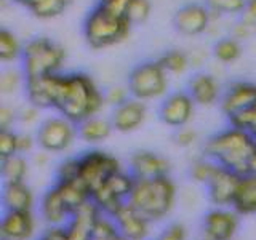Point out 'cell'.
Masks as SVG:
<instances>
[{"instance_id":"bcb514c9","label":"cell","mask_w":256,"mask_h":240,"mask_svg":"<svg viewBox=\"0 0 256 240\" xmlns=\"http://www.w3.org/2000/svg\"><path fill=\"white\" fill-rule=\"evenodd\" d=\"M68 240H92V229H88L82 224H77L74 221H69L66 224Z\"/></svg>"},{"instance_id":"9a60e30c","label":"cell","mask_w":256,"mask_h":240,"mask_svg":"<svg viewBox=\"0 0 256 240\" xmlns=\"http://www.w3.org/2000/svg\"><path fill=\"white\" fill-rule=\"evenodd\" d=\"M170 170V160L152 150H138L130 158V173L134 178L154 180L160 176H168Z\"/></svg>"},{"instance_id":"d6986e66","label":"cell","mask_w":256,"mask_h":240,"mask_svg":"<svg viewBox=\"0 0 256 240\" xmlns=\"http://www.w3.org/2000/svg\"><path fill=\"white\" fill-rule=\"evenodd\" d=\"M188 92L196 101L197 106L210 108L220 102L222 98V90L214 76L208 72H197L188 84Z\"/></svg>"},{"instance_id":"f35d334b","label":"cell","mask_w":256,"mask_h":240,"mask_svg":"<svg viewBox=\"0 0 256 240\" xmlns=\"http://www.w3.org/2000/svg\"><path fill=\"white\" fill-rule=\"evenodd\" d=\"M150 12H152V5L149 0H133L130 12L126 14V20L130 21L133 26L134 24H141L149 20Z\"/></svg>"},{"instance_id":"ba28073f","label":"cell","mask_w":256,"mask_h":240,"mask_svg":"<svg viewBox=\"0 0 256 240\" xmlns=\"http://www.w3.org/2000/svg\"><path fill=\"white\" fill-rule=\"evenodd\" d=\"M122 170L118 158L104 150H88L80 156V180L93 192L102 186L112 174Z\"/></svg>"},{"instance_id":"5b68a950","label":"cell","mask_w":256,"mask_h":240,"mask_svg":"<svg viewBox=\"0 0 256 240\" xmlns=\"http://www.w3.org/2000/svg\"><path fill=\"white\" fill-rule=\"evenodd\" d=\"M66 61V50L48 37H34L24 44L21 69L26 78L44 77L61 72Z\"/></svg>"},{"instance_id":"f5cc1de1","label":"cell","mask_w":256,"mask_h":240,"mask_svg":"<svg viewBox=\"0 0 256 240\" xmlns=\"http://www.w3.org/2000/svg\"><path fill=\"white\" fill-rule=\"evenodd\" d=\"M32 164L37 168H45L50 164V152H46L44 149H40L36 154H32Z\"/></svg>"},{"instance_id":"ab89813d","label":"cell","mask_w":256,"mask_h":240,"mask_svg":"<svg viewBox=\"0 0 256 240\" xmlns=\"http://www.w3.org/2000/svg\"><path fill=\"white\" fill-rule=\"evenodd\" d=\"M18 154V133L14 130H0V158Z\"/></svg>"},{"instance_id":"f907efd6","label":"cell","mask_w":256,"mask_h":240,"mask_svg":"<svg viewBox=\"0 0 256 240\" xmlns=\"http://www.w3.org/2000/svg\"><path fill=\"white\" fill-rule=\"evenodd\" d=\"M38 240H68L66 226H48V229Z\"/></svg>"},{"instance_id":"8fae6325","label":"cell","mask_w":256,"mask_h":240,"mask_svg":"<svg viewBox=\"0 0 256 240\" xmlns=\"http://www.w3.org/2000/svg\"><path fill=\"white\" fill-rule=\"evenodd\" d=\"M238 213L229 206H216L204 218V240H232L238 230Z\"/></svg>"},{"instance_id":"8992f818","label":"cell","mask_w":256,"mask_h":240,"mask_svg":"<svg viewBox=\"0 0 256 240\" xmlns=\"http://www.w3.org/2000/svg\"><path fill=\"white\" fill-rule=\"evenodd\" d=\"M170 74L160 66L157 60L144 61L136 64L128 74L126 86L130 94L136 100L144 102L164 100L168 94V86H170Z\"/></svg>"},{"instance_id":"7bdbcfd3","label":"cell","mask_w":256,"mask_h":240,"mask_svg":"<svg viewBox=\"0 0 256 240\" xmlns=\"http://www.w3.org/2000/svg\"><path fill=\"white\" fill-rule=\"evenodd\" d=\"M197 141H198V133L194 128L182 126V128H178V132L174 133V142L178 144L180 148H192Z\"/></svg>"},{"instance_id":"83f0119b","label":"cell","mask_w":256,"mask_h":240,"mask_svg":"<svg viewBox=\"0 0 256 240\" xmlns=\"http://www.w3.org/2000/svg\"><path fill=\"white\" fill-rule=\"evenodd\" d=\"M70 0H34L28 10L38 20H53L68 10Z\"/></svg>"},{"instance_id":"277c9868","label":"cell","mask_w":256,"mask_h":240,"mask_svg":"<svg viewBox=\"0 0 256 240\" xmlns=\"http://www.w3.org/2000/svg\"><path fill=\"white\" fill-rule=\"evenodd\" d=\"M132 28L133 24L126 18L94 5L84 21V37L93 50H104L125 42L132 34Z\"/></svg>"},{"instance_id":"9c48e42d","label":"cell","mask_w":256,"mask_h":240,"mask_svg":"<svg viewBox=\"0 0 256 240\" xmlns=\"http://www.w3.org/2000/svg\"><path fill=\"white\" fill-rule=\"evenodd\" d=\"M196 101L192 100L189 92H173L168 93L160 102L158 117L160 120L173 128L186 126L196 114Z\"/></svg>"},{"instance_id":"c3c4849f","label":"cell","mask_w":256,"mask_h":240,"mask_svg":"<svg viewBox=\"0 0 256 240\" xmlns=\"http://www.w3.org/2000/svg\"><path fill=\"white\" fill-rule=\"evenodd\" d=\"M256 32V29L252 26V24H248L246 21H244L242 18H240L234 26H232V30H230V36L237 38L238 42L240 40H246V38H250L253 34Z\"/></svg>"},{"instance_id":"603a6c76","label":"cell","mask_w":256,"mask_h":240,"mask_svg":"<svg viewBox=\"0 0 256 240\" xmlns=\"http://www.w3.org/2000/svg\"><path fill=\"white\" fill-rule=\"evenodd\" d=\"M78 138L88 144H98L106 141L110 133L114 132L110 118H104L100 116H94L84 120L82 124L77 125Z\"/></svg>"},{"instance_id":"ffe728a7","label":"cell","mask_w":256,"mask_h":240,"mask_svg":"<svg viewBox=\"0 0 256 240\" xmlns=\"http://www.w3.org/2000/svg\"><path fill=\"white\" fill-rule=\"evenodd\" d=\"M40 216L48 226H66L70 221L72 212L56 186L48 189L40 200Z\"/></svg>"},{"instance_id":"60d3db41","label":"cell","mask_w":256,"mask_h":240,"mask_svg":"<svg viewBox=\"0 0 256 240\" xmlns=\"http://www.w3.org/2000/svg\"><path fill=\"white\" fill-rule=\"evenodd\" d=\"M132 94H130V90H128V86L125 85H114L108 88L106 92H104V100H106V106H110L112 109L120 106V104H124L126 100H130Z\"/></svg>"},{"instance_id":"db71d44e","label":"cell","mask_w":256,"mask_h":240,"mask_svg":"<svg viewBox=\"0 0 256 240\" xmlns=\"http://www.w3.org/2000/svg\"><path fill=\"white\" fill-rule=\"evenodd\" d=\"M248 173L256 174V150L253 152V156L250 158V164H248Z\"/></svg>"},{"instance_id":"2e32d148","label":"cell","mask_w":256,"mask_h":240,"mask_svg":"<svg viewBox=\"0 0 256 240\" xmlns=\"http://www.w3.org/2000/svg\"><path fill=\"white\" fill-rule=\"evenodd\" d=\"M60 74L44 76V77H30L26 78L24 93H26L28 102L34 104L40 109H54L56 101V88H58Z\"/></svg>"},{"instance_id":"f546056e","label":"cell","mask_w":256,"mask_h":240,"mask_svg":"<svg viewBox=\"0 0 256 240\" xmlns=\"http://www.w3.org/2000/svg\"><path fill=\"white\" fill-rule=\"evenodd\" d=\"M240 54H242V45L232 36L220 38L213 45V56L222 64H230L237 61L240 58Z\"/></svg>"},{"instance_id":"ee69618b","label":"cell","mask_w":256,"mask_h":240,"mask_svg":"<svg viewBox=\"0 0 256 240\" xmlns=\"http://www.w3.org/2000/svg\"><path fill=\"white\" fill-rule=\"evenodd\" d=\"M40 108L34 106V104L28 102L26 106H22L18 109V122L24 124V125H34L38 122L40 118Z\"/></svg>"},{"instance_id":"8d00e7d4","label":"cell","mask_w":256,"mask_h":240,"mask_svg":"<svg viewBox=\"0 0 256 240\" xmlns=\"http://www.w3.org/2000/svg\"><path fill=\"white\" fill-rule=\"evenodd\" d=\"M228 120H229V125L242 128V130L248 132L256 140V102L248 109L238 112L236 116H232Z\"/></svg>"},{"instance_id":"816d5d0a","label":"cell","mask_w":256,"mask_h":240,"mask_svg":"<svg viewBox=\"0 0 256 240\" xmlns=\"http://www.w3.org/2000/svg\"><path fill=\"white\" fill-rule=\"evenodd\" d=\"M240 18L246 21L248 24H252V26L256 29V0H246L245 10Z\"/></svg>"},{"instance_id":"4fadbf2b","label":"cell","mask_w":256,"mask_h":240,"mask_svg":"<svg viewBox=\"0 0 256 240\" xmlns=\"http://www.w3.org/2000/svg\"><path fill=\"white\" fill-rule=\"evenodd\" d=\"M242 176L229 168L220 165L212 181L206 184L208 197L214 206H232L238 189V182Z\"/></svg>"},{"instance_id":"e0dca14e","label":"cell","mask_w":256,"mask_h":240,"mask_svg":"<svg viewBox=\"0 0 256 240\" xmlns=\"http://www.w3.org/2000/svg\"><path fill=\"white\" fill-rule=\"evenodd\" d=\"M256 102V85L250 82H232L220 101L222 114L228 118L238 114Z\"/></svg>"},{"instance_id":"f6af8a7d","label":"cell","mask_w":256,"mask_h":240,"mask_svg":"<svg viewBox=\"0 0 256 240\" xmlns=\"http://www.w3.org/2000/svg\"><path fill=\"white\" fill-rule=\"evenodd\" d=\"M157 240H188V229L180 222H173L157 237Z\"/></svg>"},{"instance_id":"ac0fdd59","label":"cell","mask_w":256,"mask_h":240,"mask_svg":"<svg viewBox=\"0 0 256 240\" xmlns=\"http://www.w3.org/2000/svg\"><path fill=\"white\" fill-rule=\"evenodd\" d=\"M36 232L32 212H5L0 222V240H30Z\"/></svg>"},{"instance_id":"1f68e13d","label":"cell","mask_w":256,"mask_h":240,"mask_svg":"<svg viewBox=\"0 0 256 240\" xmlns=\"http://www.w3.org/2000/svg\"><path fill=\"white\" fill-rule=\"evenodd\" d=\"M218 168H220V164L216 162V160L204 156L192 162L189 174H190L192 181H196L198 184H205L206 186V184L212 181L214 173L218 172Z\"/></svg>"},{"instance_id":"4dcf8cb0","label":"cell","mask_w":256,"mask_h":240,"mask_svg":"<svg viewBox=\"0 0 256 240\" xmlns=\"http://www.w3.org/2000/svg\"><path fill=\"white\" fill-rule=\"evenodd\" d=\"M26 85V74L20 68H5L0 72V93L2 94H14L20 90H24Z\"/></svg>"},{"instance_id":"cb8c5ba5","label":"cell","mask_w":256,"mask_h":240,"mask_svg":"<svg viewBox=\"0 0 256 240\" xmlns=\"http://www.w3.org/2000/svg\"><path fill=\"white\" fill-rule=\"evenodd\" d=\"M54 186L58 188L60 194L62 196L64 202L70 208V212H74L76 208H78L80 205H84L86 200L92 198L90 188H88L80 178L76 181H56Z\"/></svg>"},{"instance_id":"f1b7e54d","label":"cell","mask_w":256,"mask_h":240,"mask_svg":"<svg viewBox=\"0 0 256 240\" xmlns=\"http://www.w3.org/2000/svg\"><path fill=\"white\" fill-rule=\"evenodd\" d=\"M92 198L94 200V204L101 208V212L108 216H114L118 208L126 202V200L120 198L117 194H114L106 184H102L98 189H94L92 192Z\"/></svg>"},{"instance_id":"9f6ffc18","label":"cell","mask_w":256,"mask_h":240,"mask_svg":"<svg viewBox=\"0 0 256 240\" xmlns=\"http://www.w3.org/2000/svg\"><path fill=\"white\" fill-rule=\"evenodd\" d=\"M93 240V238H92ZM108 240H126L125 237H122V236H117V237H114V238H108Z\"/></svg>"},{"instance_id":"7dc6e473","label":"cell","mask_w":256,"mask_h":240,"mask_svg":"<svg viewBox=\"0 0 256 240\" xmlns=\"http://www.w3.org/2000/svg\"><path fill=\"white\" fill-rule=\"evenodd\" d=\"M16 122H18V110L10 106L0 108V130H13Z\"/></svg>"},{"instance_id":"484cf974","label":"cell","mask_w":256,"mask_h":240,"mask_svg":"<svg viewBox=\"0 0 256 240\" xmlns=\"http://www.w3.org/2000/svg\"><path fill=\"white\" fill-rule=\"evenodd\" d=\"M24 45L14 32L2 29L0 30V61L4 64H12L21 61Z\"/></svg>"},{"instance_id":"44dd1931","label":"cell","mask_w":256,"mask_h":240,"mask_svg":"<svg viewBox=\"0 0 256 240\" xmlns=\"http://www.w3.org/2000/svg\"><path fill=\"white\" fill-rule=\"evenodd\" d=\"M34 202V192L26 184V181L4 184L2 204L5 212H32Z\"/></svg>"},{"instance_id":"d6a6232c","label":"cell","mask_w":256,"mask_h":240,"mask_svg":"<svg viewBox=\"0 0 256 240\" xmlns=\"http://www.w3.org/2000/svg\"><path fill=\"white\" fill-rule=\"evenodd\" d=\"M101 214H104L101 212V208L94 204L93 198H90V200H86L84 205H80L78 208H76V210L72 212L70 221L82 224V226H85L88 229H93L94 222L100 220Z\"/></svg>"},{"instance_id":"74e56055","label":"cell","mask_w":256,"mask_h":240,"mask_svg":"<svg viewBox=\"0 0 256 240\" xmlns=\"http://www.w3.org/2000/svg\"><path fill=\"white\" fill-rule=\"evenodd\" d=\"M80 178V157H69L56 168V181H76Z\"/></svg>"},{"instance_id":"30bf717a","label":"cell","mask_w":256,"mask_h":240,"mask_svg":"<svg viewBox=\"0 0 256 240\" xmlns=\"http://www.w3.org/2000/svg\"><path fill=\"white\" fill-rule=\"evenodd\" d=\"M213 13L205 4H186L174 13V29L182 36L196 37L210 32Z\"/></svg>"},{"instance_id":"d590c367","label":"cell","mask_w":256,"mask_h":240,"mask_svg":"<svg viewBox=\"0 0 256 240\" xmlns=\"http://www.w3.org/2000/svg\"><path fill=\"white\" fill-rule=\"evenodd\" d=\"M120 236L118 228L112 216L108 214H101L100 220L94 222V226L92 229V238L93 240H108V238H114Z\"/></svg>"},{"instance_id":"7402d4cb","label":"cell","mask_w":256,"mask_h":240,"mask_svg":"<svg viewBox=\"0 0 256 240\" xmlns=\"http://www.w3.org/2000/svg\"><path fill=\"white\" fill-rule=\"evenodd\" d=\"M232 208L240 216L256 214V174L248 173L240 178Z\"/></svg>"},{"instance_id":"4316f807","label":"cell","mask_w":256,"mask_h":240,"mask_svg":"<svg viewBox=\"0 0 256 240\" xmlns=\"http://www.w3.org/2000/svg\"><path fill=\"white\" fill-rule=\"evenodd\" d=\"M157 61L160 62V66H162L170 76L184 74V72L190 68L189 54L186 52H182V50H178V48L162 53L157 58Z\"/></svg>"},{"instance_id":"5bb4252c","label":"cell","mask_w":256,"mask_h":240,"mask_svg":"<svg viewBox=\"0 0 256 240\" xmlns=\"http://www.w3.org/2000/svg\"><path fill=\"white\" fill-rule=\"evenodd\" d=\"M120 236L126 240H144L149 236L150 221L130 202H125L112 216Z\"/></svg>"},{"instance_id":"52a82bcc","label":"cell","mask_w":256,"mask_h":240,"mask_svg":"<svg viewBox=\"0 0 256 240\" xmlns=\"http://www.w3.org/2000/svg\"><path fill=\"white\" fill-rule=\"evenodd\" d=\"M76 136H78L77 124L61 114L46 117L38 125V130L36 133L37 146L50 154L68 150L74 144Z\"/></svg>"},{"instance_id":"e575fe53","label":"cell","mask_w":256,"mask_h":240,"mask_svg":"<svg viewBox=\"0 0 256 240\" xmlns=\"http://www.w3.org/2000/svg\"><path fill=\"white\" fill-rule=\"evenodd\" d=\"M205 5L218 16H242L246 0H205Z\"/></svg>"},{"instance_id":"6da1fadb","label":"cell","mask_w":256,"mask_h":240,"mask_svg":"<svg viewBox=\"0 0 256 240\" xmlns=\"http://www.w3.org/2000/svg\"><path fill=\"white\" fill-rule=\"evenodd\" d=\"M104 108V92L100 90L93 77L84 72H61L54 101V110H58V114L78 125L86 118L100 116Z\"/></svg>"},{"instance_id":"b9f144b4","label":"cell","mask_w":256,"mask_h":240,"mask_svg":"<svg viewBox=\"0 0 256 240\" xmlns=\"http://www.w3.org/2000/svg\"><path fill=\"white\" fill-rule=\"evenodd\" d=\"M133 4V0H98V6H101L102 10H106L112 14L122 16L126 18L128 12H130V6Z\"/></svg>"},{"instance_id":"7a4b0ae2","label":"cell","mask_w":256,"mask_h":240,"mask_svg":"<svg viewBox=\"0 0 256 240\" xmlns=\"http://www.w3.org/2000/svg\"><path fill=\"white\" fill-rule=\"evenodd\" d=\"M254 150L256 140L253 136L232 125L210 136L204 144V156L216 160L220 165L240 176L248 174V164Z\"/></svg>"},{"instance_id":"11a10c76","label":"cell","mask_w":256,"mask_h":240,"mask_svg":"<svg viewBox=\"0 0 256 240\" xmlns=\"http://www.w3.org/2000/svg\"><path fill=\"white\" fill-rule=\"evenodd\" d=\"M10 2L18 4V5H22L24 8H29V6H30V4L34 2V0H10Z\"/></svg>"},{"instance_id":"3957f363","label":"cell","mask_w":256,"mask_h":240,"mask_svg":"<svg viewBox=\"0 0 256 240\" xmlns=\"http://www.w3.org/2000/svg\"><path fill=\"white\" fill-rule=\"evenodd\" d=\"M178 198V188L170 176L154 180L136 178L126 202L146 216L150 222L166 218Z\"/></svg>"},{"instance_id":"7c38bea8","label":"cell","mask_w":256,"mask_h":240,"mask_svg":"<svg viewBox=\"0 0 256 240\" xmlns=\"http://www.w3.org/2000/svg\"><path fill=\"white\" fill-rule=\"evenodd\" d=\"M148 118V106L141 100L132 98L112 109L110 122L118 133H132L140 130Z\"/></svg>"},{"instance_id":"836d02e7","label":"cell","mask_w":256,"mask_h":240,"mask_svg":"<svg viewBox=\"0 0 256 240\" xmlns=\"http://www.w3.org/2000/svg\"><path fill=\"white\" fill-rule=\"evenodd\" d=\"M134 176L130 173V170L125 172L124 168L122 170H118L117 173H114L110 176V178L104 182L106 186L114 192V194H117L120 198L124 200H128V197H130V192L133 189V184H134Z\"/></svg>"},{"instance_id":"681fc988","label":"cell","mask_w":256,"mask_h":240,"mask_svg":"<svg viewBox=\"0 0 256 240\" xmlns=\"http://www.w3.org/2000/svg\"><path fill=\"white\" fill-rule=\"evenodd\" d=\"M37 146V138L30 133H18V154H30Z\"/></svg>"},{"instance_id":"d4e9b609","label":"cell","mask_w":256,"mask_h":240,"mask_svg":"<svg viewBox=\"0 0 256 240\" xmlns=\"http://www.w3.org/2000/svg\"><path fill=\"white\" fill-rule=\"evenodd\" d=\"M0 173H2L4 184L26 181L29 173V162L26 156L14 154L10 157L0 158Z\"/></svg>"}]
</instances>
